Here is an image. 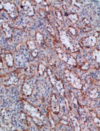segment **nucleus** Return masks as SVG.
I'll list each match as a JSON object with an SVG mask.
<instances>
[{
    "instance_id": "obj_17",
    "label": "nucleus",
    "mask_w": 100,
    "mask_h": 131,
    "mask_svg": "<svg viewBox=\"0 0 100 131\" xmlns=\"http://www.w3.org/2000/svg\"><path fill=\"white\" fill-rule=\"evenodd\" d=\"M35 38L37 42L39 45L43 48H45L46 47V44L45 40L44 39L43 35H42L40 32H36L35 34Z\"/></svg>"
},
{
    "instance_id": "obj_38",
    "label": "nucleus",
    "mask_w": 100,
    "mask_h": 131,
    "mask_svg": "<svg viewBox=\"0 0 100 131\" xmlns=\"http://www.w3.org/2000/svg\"><path fill=\"white\" fill-rule=\"evenodd\" d=\"M3 9V5L2 4L1 1H0V11H2Z\"/></svg>"
},
{
    "instance_id": "obj_25",
    "label": "nucleus",
    "mask_w": 100,
    "mask_h": 131,
    "mask_svg": "<svg viewBox=\"0 0 100 131\" xmlns=\"http://www.w3.org/2000/svg\"><path fill=\"white\" fill-rule=\"evenodd\" d=\"M55 13L57 19L61 22H63V15L62 12L61 11V10L59 8H56L55 10Z\"/></svg>"
},
{
    "instance_id": "obj_33",
    "label": "nucleus",
    "mask_w": 100,
    "mask_h": 131,
    "mask_svg": "<svg viewBox=\"0 0 100 131\" xmlns=\"http://www.w3.org/2000/svg\"><path fill=\"white\" fill-rule=\"evenodd\" d=\"M81 23H82L83 25L82 26H86L90 25V21L87 18H83V19L81 21Z\"/></svg>"
},
{
    "instance_id": "obj_1",
    "label": "nucleus",
    "mask_w": 100,
    "mask_h": 131,
    "mask_svg": "<svg viewBox=\"0 0 100 131\" xmlns=\"http://www.w3.org/2000/svg\"><path fill=\"white\" fill-rule=\"evenodd\" d=\"M54 24L58 31L59 39L66 49L72 53L78 52L80 48V43L76 40L74 39L72 36L64 30L58 23L55 22Z\"/></svg>"
},
{
    "instance_id": "obj_15",
    "label": "nucleus",
    "mask_w": 100,
    "mask_h": 131,
    "mask_svg": "<svg viewBox=\"0 0 100 131\" xmlns=\"http://www.w3.org/2000/svg\"><path fill=\"white\" fill-rule=\"evenodd\" d=\"M69 117L72 122L73 124L75 131H81V127L80 124L78 121L77 118L75 117L74 113L72 111L69 112Z\"/></svg>"
},
{
    "instance_id": "obj_32",
    "label": "nucleus",
    "mask_w": 100,
    "mask_h": 131,
    "mask_svg": "<svg viewBox=\"0 0 100 131\" xmlns=\"http://www.w3.org/2000/svg\"><path fill=\"white\" fill-rule=\"evenodd\" d=\"M47 59H48V62L50 66H51L52 67L56 66V61L53 57L50 56H48Z\"/></svg>"
},
{
    "instance_id": "obj_5",
    "label": "nucleus",
    "mask_w": 100,
    "mask_h": 131,
    "mask_svg": "<svg viewBox=\"0 0 100 131\" xmlns=\"http://www.w3.org/2000/svg\"><path fill=\"white\" fill-rule=\"evenodd\" d=\"M47 73L48 77H49L50 82L53 86L56 89L57 91L61 96L65 98V89L62 81L58 79L51 69L48 68L47 69Z\"/></svg>"
},
{
    "instance_id": "obj_22",
    "label": "nucleus",
    "mask_w": 100,
    "mask_h": 131,
    "mask_svg": "<svg viewBox=\"0 0 100 131\" xmlns=\"http://www.w3.org/2000/svg\"><path fill=\"white\" fill-rule=\"evenodd\" d=\"M90 114L91 115V118L93 120V122H94V123L98 128H100V118L98 117L97 114L93 110H91L90 111Z\"/></svg>"
},
{
    "instance_id": "obj_31",
    "label": "nucleus",
    "mask_w": 100,
    "mask_h": 131,
    "mask_svg": "<svg viewBox=\"0 0 100 131\" xmlns=\"http://www.w3.org/2000/svg\"><path fill=\"white\" fill-rule=\"evenodd\" d=\"M90 65L87 61H85L81 66H80V68L82 71H87L90 69Z\"/></svg>"
},
{
    "instance_id": "obj_24",
    "label": "nucleus",
    "mask_w": 100,
    "mask_h": 131,
    "mask_svg": "<svg viewBox=\"0 0 100 131\" xmlns=\"http://www.w3.org/2000/svg\"><path fill=\"white\" fill-rule=\"evenodd\" d=\"M68 96L69 97L70 99L75 105V106H77L78 107V101L77 100L76 98L75 97V96H74L73 92H72L71 91H69L68 92Z\"/></svg>"
},
{
    "instance_id": "obj_30",
    "label": "nucleus",
    "mask_w": 100,
    "mask_h": 131,
    "mask_svg": "<svg viewBox=\"0 0 100 131\" xmlns=\"http://www.w3.org/2000/svg\"><path fill=\"white\" fill-rule=\"evenodd\" d=\"M68 31H69L70 34L73 36H75L78 35V31L75 28H74V27L71 26L68 27Z\"/></svg>"
},
{
    "instance_id": "obj_36",
    "label": "nucleus",
    "mask_w": 100,
    "mask_h": 131,
    "mask_svg": "<svg viewBox=\"0 0 100 131\" xmlns=\"http://www.w3.org/2000/svg\"><path fill=\"white\" fill-rule=\"evenodd\" d=\"M99 35H100V32L99 31H96V32L94 33L93 36H94L95 37L97 38L99 36Z\"/></svg>"
},
{
    "instance_id": "obj_16",
    "label": "nucleus",
    "mask_w": 100,
    "mask_h": 131,
    "mask_svg": "<svg viewBox=\"0 0 100 131\" xmlns=\"http://www.w3.org/2000/svg\"><path fill=\"white\" fill-rule=\"evenodd\" d=\"M47 69L48 68L42 62H40L38 64L37 68L39 75L41 77H46L47 76L48 77Z\"/></svg>"
},
{
    "instance_id": "obj_14",
    "label": "nucleus",
    "mask_w": 100,
    "mask_h": 131,
    "mask_svg": "<svg viewBox=\"0 0 100 131\" xmlns=\"http://www.w3.org/2000/svg\"><path fill=\"white\" fill-rule=\"evenodd\" d=\"M2 28L8 38L12 37L13 35V29L7 22H3L2 24Z\"/></svg>"
},
{
    "instance_id": "obj_6",
    "label": "nucleus",
    "mask_w": 100,
    "mask_h": 131,
    "mask_svg": "<svg viewBox=\"0 0 100 131\" xmlns=\"http://www.w3.org/2000/svg\"><path fill=\"white\" fill-rule=\"evenodd\" d=\"M3 9L8 14L9 17L13 20H16L19 16V10L17 6L9 2H1Z\"/></svg>"
},
{
    "instance_id": "obj_27",
    "label": "nucleus",
    "mask_w": 100,
    "mask_h": 131,
    "mask_svg": "<svg viewBox=\"0 0 100 131\" xmlns=\"http://www.w3.org/2000/svg\"><path fill=\"white\" fill-rule=\"evenodd\" d=\"M78 112L79 114L81 117V118L82 119V121L83 122H85L87 120L86 118V114L85 113V112L84 111V110L81 107H78Z\"/></svg>"
},
{
    "instance_id": "obj_29",
    "label": "nucleus",
    "mask_w": 100,
    "mask_h": 131,
    "mask_svg": "<svg viewBox=\"0 0 100 131\" xmlns=\"http://www.w3.org/2000/svg\"><path fill=\"white\" fill-rule=\"evenodd\" d=\"M37 11H38V13L40 15V16L41 17H42L43 18H44V19L47 18L48 14L44 9L42 8H39L38 10H37Z\"/></svg>"
},
{
    "instance_id": "obj_18",
    "label": "nucleus",
    "mask_w": 100,
    "mask_h": 131,
    "mask_svg": "<svg viewBox=\"0 0 100 131\" xmlns=\"http://www.w3.org/2000/svg\"><path fill=\"white\" fill-rule=\"evenodd\" d=\"M70 5L72 9L74 10V11H79L83 8L82 4L76 1H71Z\"/></svg>"
},
{
    "instance_id": "obj_7",
    "label": "nucleus",
    "mask_w": 100,
    "mask_h": 131,
    "mask_svg": "<svg viewBox=\"0 0 100 131\" xmlns=\"http://www.w3.org/2000/svg\"><path fill=\"white\" fill-rule=\"evenodd\" d=\"M19 73L20 70H16L10 73L5 74L2 83L3 85L5 87H9L12 85H17L19 80Z\"/></svg>"
},
{
    "instance_id": "obj_39",
    "label": "nucleus",
    "mask_w": 100,
    "mask_h": 131,
    "mask_svg": "<svg viewBox=\"0 0 100 131\" xmlns=\"http://www.w3.org/2000/svg\"><path fill=\"white\" fill-rule=\"evenodd\" d=\"M0 34H1V31H0Z\"/></svg>"
},
{
    "instance_id": "obj_35",
    "label": "nucleus",
    "mask_w": 100,
    "mask_h": 131,
    "mask_svg": "<svg viewBox=\"0 0 100 131\" xmlns=\"http://www.w3.org/2000/svg\"><path fill=\"white\" fill-rule=\"evenodd\" d=\"M2 48L0 47V70L2 69L3 68V61L2 60Z\"/></svg>"
},
{
    "instance_id": "obj_19",
    "label": "nucleus",
    "mask_w": 100,
    "mask_h": 131,
    "mask_svg": "<svg viewBox=\"0 0 100 131\" xmlns=\"http://www.w3.org/2000/svg\"><path fill=\"white\" fill-rule=\"evenodd\" d=\"M45 19L46 26L47 30L51 35L53 36V37H55L56 36V33H55V29L54 27L53 26L52 24L48 20V19H47V18Z\"/></svg>"
},
{
    "instance_id": "obj_37",
    "label": "nucleus",
    "mask_w": 100,
    "mask_h": 131,
    "mask_svg": "<svg viewBox=\"0 0 100 131\" xmlns=\"http://www.w3.org/2000/svg\"><path fill=\"white\" fill-rule=\"evenodd\" d=\"M62 7L63 9H64V10H67V5H62Z\"/></svg>"
},
{
    "instance_id": "obj_12",
    "label": "nucleus",
    "mask_w": 100,
    "mask_h": 131,
    "mask_svg": "<svg viewBox=\"0 0 100 131\" xmlns=\"http://www.w3.org/2000/svg\"><path fill=\"white\" fill-rule=\"evenodd\" d=\"M26 45L30 55L35 58L37 57L39 51L35 42L32 40H28L26 42Z\"/></svg>"
},
{
    "instance_id": "obj_21",
    "label": "nucleus",
    "mask_w": 100,
    "mask_h": 131,
    "mask_svg": "<svg viewBox=\"0 0 100 131\" xmlns=\"http://www.w3.org/2000/svg\"><path fill=\"white\" fill-rule=\"evenodd\" d=\"M89 96L92 99H97L99 98L100 96L99 90L97 88H93L90 92Z\"/></svg>"
},
{
    "instance_id": "obj_4",
    "label": "nucleus",
    "mask_w": 100,
    "mask_h": 131,
    "mask_svg": "<svg viewBox=\"0 0 100 131\" xmlns=\"http://www.w3.org/2000/svg\"><path fill=\"white\" fill-rule=\"evenodd\" d=\"M64 74L67 81L73 87L78 90L82 89V81L78 74L73 71L67 69L64 70Z\"/></svg>"
},
{
    "instance_id": "obj_9",
    "label": "nucleus",
    "mask_w": 100,
    "mask_h": 131,
    "mask_svg": "<svg viewBox=\"0 0 100 131\" xmlns=\"http://www.w3.org/2000/svg\"><path fill=\"white\" fill-rule=\"evenodd\" d=\"M97 42V38L93 35H90L83 38L80 41V43L83 47L91 48L94 47Z\"/></svg>"
},
{
    "instance_id": "obj_23",
    "label": "nucleus",
    "mask_w": 100,
    "mask_h": 131,
    "mask_svg": "<svg viewBox=\"0 0 100 131\" xmlns=\"http://www.w3.org/2000/svg\"><path fill=\"white\" fill-rule=\"evenodd\" d=\"M68 18L70 22L73 24H75L78 21L79 17L78 14L75 13H70L68 15Z\"/></svg>"
},
{
    "instance_id": "obj_28",
    "label": "nucleus",
    "mask_w": 100,
    "mask_h": 131,
    "mask_svg": "<svg viewBox=\"0 0 100 131\" xmlns=\"http://www.w3.org/2000/svg\"><path fill=\"white\" fill-rule=\"evenodd\" d=\"M94 28V27L91 25H89L86 26H81V30L84 32H88L92 31Z\"/></svg>"
},
{
    "instance_id": "obj_20",
    "label": "nucleus",
    "mask_w": 100,
    "mask_h": 131,
    "mask_svg": "<svg viewBox=\"0 0 100 131\" xmlns=\"http://www.w3.org/2000/svg\"><path fill=\"white\" fill-rule=\"evenodd\" d=\"M100 50L97 48L94 49L91 52V56L93 60L98 64L100 63Z\"/></svg>"
},
{
    "instance_id": "obj_13",
    "label": "nucleus",
    "mask_w": 100,
    "mask_h": 131,
    "mask_svg": "<svg viewBox=\"0 0 100 131\" xmlns=\"http://www.w3.org/2000/svg\"><path fill=\"white\" fill-rule=\"evenodd\" d=\"M4 59L7 66L9 68H12L14 66V60L13 55L9 50L5 51Z\"/></svg>"
},
{
    "instance_id": "obj_3",
    "label": "nucleus",
    "mask_w": 100,
    "mask_h": 131,
    "mask_svg": "<svg viewBox=\"0 0 100 131\" xmlns=\"http://www.w3.org/2000/svg\"><path fill=\"white\" fill-rule=\"evenodd\" d=\"M54 45L58 56L61 61H64L68 64L74 67L77 66V62L75 59L72 55L64 51L57 41H54Z\"/></svg>"
},
{
    "instance_id": "obj_10",
    "label": "nucleus",
    "mask_w": 100,
    "mask_h": 131,
    "mask_svg": "<svg viewBox=\"0 0 100 131\" xmlns=\"http://www.w3.org/2000/svg\"><path fill=\"white\" fill-rule=\"evenodd\" d=\"M21 6L23 10L24 13L27 16L32 17L35 15V9L29 1L26 0L22 1Z\"/></svg>"
},
{
    "instance_id": "obj_40",
    "label": "nucleus",
    "mask_w": 100,
    "mask_h": 131,
    "mask_svg": "<svg viewBox=\"0 0 100 131\" xmlns=\"http://www.w3.org/2000/svg\"><path fill=\"white\" fill-rule=\"evenodd\" d=\"M0 77H1V75H0Z\"/></svg>"
},
{
    "instance_id": "obj_11",
    "label": "nucleus",
    "mask_w": 100,
    "mask_h": 131,
    "mask_svg": "<svg viewBox=\"0 0 100 131\" xmlns=\"http://www.w3.org/2000/svg\"><path fill=\"white\" fill-rule=\"evenodd\" d=\"M50 105L53 113L55 115L59 114L60 111V105L56 96L54 94H51L50 95Z\"/></svg>"
},
{
    "instance_id": "obj_2",
    "label": "nucleus",
    "mask_w": 100,
    "mask_h": 131,
    "mask_svg": "<svg viewBox=\"0 0 100 131\" xmlns=\"http://www.w3.org/2000/svg\"><path fill=\"white\" fill-rule=\"evenodd\" d=\"M21 101L26 113L32 118L35 125L40 128L45 126L47 123V121L44 115L39 109L23 99H22Z\"/></svg>"
},
{
    "instance_id": "obj_26",
    "label": "nucleus",
    "mask_w": 100,
    "mask_h": 131,
    "mask_svg": "<svg viewBox=\"0 0 100 131\" xmlns=\"http://www.w3.org/2000/svg\"><path fill=\"white\" fill-rule=\"evenodd\" d=\"M48 118L49 119V122L50 123V127L52 129H54L56 127V122H55V121L54 120L53 118H52L51 115H50V112H48Z\"/></svg>"
},
{
    "instance_id": "obj_34",
    "label": "nucleus",
    "mask_w": 100,
    "mask_h": 131,
    "mask_svg": "<svg viewBox=\"0 0 100 131\" xmlns=\"http://www.w3.org/2000/svg\"><path fill=\"white\" fill-rule=\"evenodd\" d=\"M60 122L62 124H63L64 125H68V122L67 120V118L66 116H63L62 118L60 120Z\"/></svg>"
},
{
    "instance_id": "obj_8",
    "label": "nucleus",
    "mask_w": 100,
    "mask_h": 131,
    "mask_svg": "<svg viewBox=\"0 0 100 131\" xmlns=\"http://www.w3.org/2000/svg\"><path fill=\"white\" fill-rule=\"evenodd\" d=\"M35 86V79L33 77L25 79L22 85V93L25 96H30L34 90Z\"/></svg>"
}]
</instances>
